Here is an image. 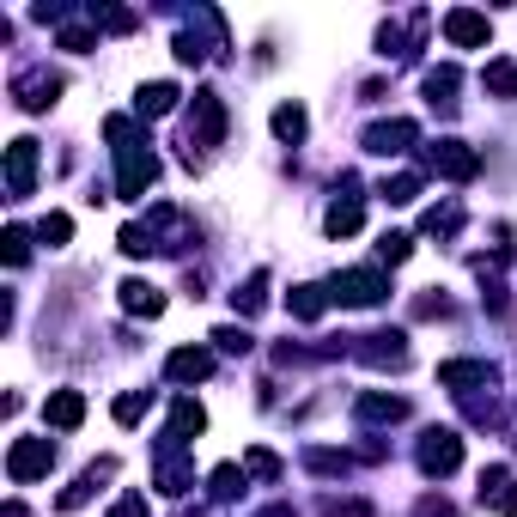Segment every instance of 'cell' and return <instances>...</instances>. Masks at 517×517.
<instances>
[{
	"label": "cell",
	"mask_w": 517,
	"mask_h": 517,
	"mask_svg": "<svg viewBox=\"0 0 517 517\" xmlns=\"http://www.w3.org/2000/svg\"><path fill=\"white\" fill-rule=\"evenodd\" d=\"M104 134L116 140V195H122V201H140L146 189H153V177H159V153L134 134L128 116H110Z\"/></svg>",
	"instance_id": "1"
},
{
	"label": "cell",
	"mask_w": 517,
	"mask_h": 517,
	"mask_svg": "<svg viewBox=\"0 0 517 517\" xmlns=\"http://www.w3.org/2000/svg\"><path fill=\"white\" fill-rule=\"evenodd\" d=\"M384 292H390V280L378 274V268H347V274H335L329 280V299L335 305H384Z\"/></svg>",
	"instance_id": "2"
},
{
	"label": "cell",
	"mask_w": 517,
	"mask_h": 517,
	"mask_svg": "<svg viewBox=\"0 0 517 517\" xmlns=\"http://www.w3.org/2000/svg\"><path fill=\"white\" fill-rule=\"evenodd\" d=\"M49 463H55V445H49V438H13V451H7V475H13L19 487L43 481V475H49Z\"/></svg>",
	"instance_id": "3"
},
{
	"label": "cell",
	"mask_w": 517,
	"mask_h": 517,
	"mask_svg": "<svg viewBox=\"0 0 517 517\" xmlns=\"http://www.w3.org/2000/svg\"><path fill=\"white\" fill-rule=\"evenodd\" d=\"M457 463H463V438L451 426H432L420 438V469L426 475H457Z\"/></svg>",
	"instance_id": "4"
},
{
	"label": "cell",
	"mask_w": 517,
	"mask_h": 517,
	"mask_svg": "<svg viewBox=\"0 0 517 517\" xmlns=\"http://www.w3.org/2000/svg\"><path fill=\"white\" fill-rule=\"evenodd\" d=\"M226 140V104H219L213 92H195V116H189V159L195 146H219Z\"/></svg>",
	"instance_id": "5"
},
{
	"label": "cell",
	"mask_w": 517,
	"mask_h": 517,
	"mask_svg": "<svg viewBox=\"0 0 517 517\" xmlns=\"http://www.w3.org/2000/svg\"><path fill=\"white\" fill-rule=\"evenodd\" d=\"M37 159H43V153H37L31 134H19V140L7 146V195H13V201H25V195L37 189Z\"/></svg>",
	"instance_id": "6"
},
{
	"label": "cell",
	"mask_w": 517,
	"mask_h": 517,
	"mask_svg": "<svg viewBox=\"0 0 517 517\" xmlns=\"http://www.w3.org/2000/svg\"><path fill=\"white\" fill-rule=\"evenodd\" d=\"M365 365H378V372H384V365H390V372H402V365H408V335L402 329H378V335H359V347H353Z\"/></svg>",
	"instance_id": "7"
},
{
	"label": "cell",
	"mask_w": 517,
	"mask_h": 517,
	"mask_svg": "<svg viewBox=\"0 0 517 517\" xmlns=\"http://www.w3.org/2000/svg\"><path fill=\"white\" fill-rule=\"evenodd\" d=\"M365 140V153H378V159H390V153H408V146L420 140V128L408 122V116H396V122H372L359 134Z\"/></svg>",
	"instance_id": "8"
},
{
	"label": "cell",
	"mask_w": 517,
	"mask_h": 517,
	"mask_svg": "<svg viewBox=\"0 0 517 517\" xmlns=\"http://www.w3.org/2000/svg\"><path fill=\"white\" fill-rule=\"evenodd\" d=\"M432 171L451 177V183H469L481 171V159H475V146H463V140H438L432 146Z\"/></svg>",
	"instance_id": "9"
},
{
	"label": "cell",
	"mask_w": 517,
	"mask_h": 517,
	"mask_svg": "<svg viewBox=\"0 0 517 517\" xmlns=\"http://www.w3.org/2000/svg\"><path fill=\"white\" fill-rule=\"evenodd\" d=\"M481 505H487V511H499V517H517V481H511V469H505V463L481 469Z\"/></svg>",
	"instance_id": "10"
},
{
	"label": "cell",
	"mask_w": 517,
	"mask_h": 517,
	"mask_svg": "<svg viewBox=\"0 0 517 517\" xmlns=\"http://www.w3.org/2000/svg\"><path fill=\"white\" fill-rule=\"evenodd\" d=\"M445 37H451L457 49H481V43L493 37V25H487V13H475V7H457V13H445Z\"/></svg>",
	"instance_id": "11"
},
{
	"label": "cell",
	"mask_w": 517,
	"mask_h": 517,
	"mask_svg": "<svg viewBox=\"0 0 517 517\" xmlns=\"http://www.w3.org/2000/svg\"><path fill=\"white\" fill-rule=\"evenodd\" d=\"M165 378H171V384H201V378H213V353H207V347H177V353L165 359Z\"/></svg>",
	"instance_id": "12"
},
{
	"label": "cell",
	"mask_w": 517,
	"mask_h": 517,
	"mask_svg": "<svg viewBox=\"0 0 517 517\" xmlns=\"http://www.w3.org/2000/svg\"><path fill=\"white\" fill-rule=\"evenodd\" d=\"M438 384H445V390L493 384V365H487V359H445V365H438Z\"/></svg>",
	"instance_id": "13"
},
{
	"label": "cell",
	"mask_w": 517,
	"mask_h": 517,
	"mask_svg": "<svg viewBox=\"0 0 517 517\" xmlns=\"http://www.w3.org/2000/svg\"><path fill=\"white\" fill-rule=\"evenodd\" d=\"M13 92H19V110H31V116H37V110H49V104L61 98V80H55V73H25Z\"/></svg>",
	"instance_id": "14"
},
{
	"label": "cell",
	"mask_w": 517,
	"mask_h": 517,
	"mask_svg": "<svg viewBox=\"0 0 517 517\" xmlns=\"http://www.w3.org/2000/svg\"><path fill=\"white\" fill-rule=\"evenodd\" d=\"M43 420L61 426V432H73V426L86 420V396H80V390H55V396L43 402Z\"/></svg>",
	"instance_id": "15"
},
{
	"label": "cell",
	"mask_w": 517,
	"mask_h": 517,
	"mask_svg": "<svg viewBox=\"0 0 517 517\" xmlns=\"http://www.w3.org/2000/svg\"><path fill=\"white\" fill-rule=\"evenodd\" d=\"M201 432H207V414H201V402H189V396H183V402L171 408V432H165V445H189V438H201Z\"/></svg>",
	"instance_id": "16"
},
{
	"label": "cell",
	"mask_w": 517,
	"mask_h": 517,
	"mask_svg": "<svg viewBox=\"0 0 517 517\" xmlns=\"http://www.w3.org/2000/svg\"><path fill=\"white\" fill-rule=\"evenodd\" d=\"M122 311L128 317H159L165 311V292L146 286V280H122Z\"/></svg>",
	"instance_id": "17"
},
{
	"label": "cell",
	"mask_w": 517,
	"mask_h": 517,
	"mask_svg": "<svg viewBox=\"0 0 517 517\" xmlns=\"http://www.w3.org/2000/svg\"><path fill=\"white\" fill-rule=\"evenodd\" d=\"M286 311L299 317V323H317V317L329 311V286H292V292H286Z\"/></svg>",
	"instance_id": "18"
},
{
	"label": "cell",
	"mask_w": 517,
	"mask_h": 517,
	"mask_svg": "<svg viewBox=\"0 0 517 517\" xmlns=\"http://www.w3.org/2000/svg\"><path fill=\"white\" fill-rule=\"evenodd\" d=\"M353 414H359L365 426H384V420H402V414H408V402H402V396H359V402H353Z\"/></svg>",
	"instance_id": "19"
},
{
	"label": "cell",
	"mask_w": 517,
	"mask_h": 517,
	"mask_svg": "<svg viewBox=\"0 0 517 517\" xmlns=\"http://www.w3.org/2000/svg\"><path fill=\"white\" fill-rule=\"evenodd\" d=\"M134 110H140V116H171V110H177V86H171V80H153V86H140Z\"/></svg>",
	"instance_id": "20"
},
{
	"label": "cell",
	"mask_w": 517,
	"mask_h": 517,
	"mask_svg": "<svg viewBox=\"0 0 517 517\" xmlns=\"http://www.w3.org/2000/svg\"><path fill=\"white\" fill-rule=\"evenodd\" d=\"M323 226H329V238H353V232L365 226V207L347 195V201H335V207H329V219H323Z\"/></svg>",
	"instance_id": "21"
},
{
	"label": "cell",
	"mask_w": 517,
	"mask_h": 517,
	"mask_svg": "<svg viewBox=\"0 0 517 517\" xmlns=\"http://www.w3.org/2000/svg\"><path fill=\"white\" fill-rule=\"evenodd\" d=\"M457 86H463V73H457V67H432V73H426V98H432V104H445V110L457 104Z\"/></svg>",
	"instance_id": "22"
},
{
	"label": "cell",
	"mask_w": 517,
	"mask_h": 517,
	"mask_svg": "<svg viewBox=\"0 0 517 517\" xmlns=\"http://www.w3.org/2000/svg\"><path fill=\"white\" fill-rule=\"evenodd\" d=\"M207 493H213L219 505H226V499H238V493H244V469H238V463H219V469L207 475Z\"/></svg>",
	"instance_id": "23"
},
{
	"label": "cell",
	"mask_w": 517,
	"mask_h": 517,
	"mask_svg": "<svg viewBox=\"0 0 517 517\" xmlns=\"http://www.w3.org/2000/svg\"><path fill=\"white\" fill-rule=\"evenodd\" d=\"M481 86H487L493 98H517V61H487Z\"/></svg>",
	"instance_id": "24"
},
{
	"label": "cell",
	"mask_w": 517,
	"mask_h": 517,
	"mask_svg": "<svg viewBox=\"0 0 517 517\" xmlns=\"http://www.w3.org/2000/svg\"><path fill=\"white\" fill-rule=\"evenodd\" d=\"M232 299H238V317H256V311L268 305V274H250V280L232 292Z\"/></svg>",
	"instance_id": "25"
},
{
	"label": "cell",
	"mask_w": 517,
	"mask_h": 517,
	"mask_svg": "<svg viewBox=\"0 0 517 517\" xmlns=\"http://www.w3.org/2000/svg\"><path fill=\"white\" fill-rule=\"evenodd\" d=\"M390 207H408V201H420V177L414 171H396V177H384V189H378Z\"/></svg>",
	"instance_id": "26"
},
{
	"label": "cell",
	"mask_w": 517,
	"mask_h": 517,
	"mask_svg": "<svg viewBox=\"0 0 517 517\" xmlns=\"http://www.w3.org/2000/svg\"><path fill=\"white\" fill-rule=\"evenodd\" d=\"M146 402H153V396H146V390H128V396H116V426H140L146 420Z\"/></svg>",
	"instance_id": "27"
},
{
	"label": "cell",
	"mask_w": 517,
	"mask_h": 517,
	"mask_svg": "<svg viewBox=\"0 0 517 517\" xmlns=\"http://www.w3.org/2000/svg\"><path fill=\"white\" fill-rule=\"evenodd\" d=\"M274 134L280 140H305V104H280L274 110Z\"/></svg>",
	"instance_id": "28"
},
{
	"label": "cell",
	"mask_w": 517,
	"mask_h": 517,
	"mask_svg": "<svg viewBox=\"0 0 517 517\" xmlns=\"http://www.w3.org/2000/svg\"><path fill=\"white\" fill-rule=\"evenodd\" d=\"M37 238H43L49 250H61V244L73 238V219H67V213H43V219H37Z\"/></svg>",
	"instance_id": "29"
},
{
	"label": "cell",
	"mask_w": 517,
	"mask_h": 517,
	"mask_svg": "<svg viewBox=\"0 0 517 517\" xmlns=\"http://www.w3.org/2000/svg\"><path fill=\"white\" fill-rule=\"evenodd\" d=\"M408 256H414V238H408V232H384V238H378V262L396 268V262H408Z\"/></svg>",
	"instance_id": "30"
},
{
	"label": "cell",
	"mask_w": 517,
	"mask_h": 517,
	"mask_svg": "<svg viewBox=\"0 0 517 517\" xmlns=\"http://www.w3.org/2000/svg\"><path fill=\"white\" fill-rule=\"evenodd\" d=\"M122 256H146V250H159V238H153V226H122Z\"/></svg>",
	"instance_id": "31"
},
{
	"label": "cell",
	"mask_w": 517,
	"mask_h": 517,
	"mask_svg": "<svg viewBox=\"0 0 517 517\" xmlns=\"http://www.w3.org/2000/svg\"><path fill=\"white\" fill-rule=\"evenodd\" d=\"M0 250H7L13 268H25V256H31V232H25V226H7V232H0Z\"/></svg>",
	"instance_id": "32"
},
{
	"label": "cell",
	"mask_w": 517,
	"mask_h": 517,
	"mask_svg": "<svg viewBox=\"0 0 517 517\" xmlns=\"http://www.w3.org/2000/svg\"><path fill=\"white\" fill-rule=\"evenodd\" d=\"M244 469H250V475H262V481H280V457H274V451H250V457H244Z\"/></svg>",
	"instance_id": "33"
},
{
	"label": "cell",
	"mask_w": 517,
	"mask_h": 517,
	"mask_svg": "<svg viewBox=\"0 0 517 517\" xmlns=\"http://www.w3.org/2000/svg\"><path fill=\"white\" fill-rule=\"evenodd\" d=\"M457 226H463L457 207H432V213H426V232H457Z\"/></svg>",
	"instance_id": "34"
},
{
	"label": "cell",
	"mask_w": 517,
	"mask_h": 517,
	"mask_svg": "<svg viewBox=\"0 0 517 517\" xmlns=\"http://www.w3.org/2000/svg\"><path fill=\"white\" fill-rule=\"evenodd\" d=\"M213 341H219V353H250V335L232 329V323H226V329H213Z\"/></svg>",
	"instance_id": "35"
},
{
	"label": "cell",
	"mask_w": 517,
	"mask_h": 517,
	"mask_svg": "<svg viewBox=\"0 0 517 517\" xmlns=\"http://www.w3.org/2000/svg\"><path fill=\"white\" fill-rule=\"evenodd\" d=\"M323 517H372V505H365V499H329Z\"/></svg>",
	"instance_id": "36"
},
{
	"label": "cell",
	"mask_w": 517,
	"mask_h": 517,
	"mask_svg": "<svg viewBox=\"0 0 517 517\" xmlns=\"http://www.w3.org/2000/svg\"><path fill=\"white\" fill-rule=\"evenodd\" d=\"M92 19H98L104 31H134V25H140V19H134V13H122V7H104V13H92Z\"/></svg>",
	"instance_id": "37"
},
{
	"label": "cell",
	"mask_w": 517,
	"mask_h": 517,
	"mask_svg": "<svg viewBox=\"0 0 517 517\" xmlns=\"http://www.w3.org/2000/svg\"><path fill=\"white\" fill-rule=\"evenodd\" d=\"M177 61H183V67H201V61H207L201 37H189V31H183V37H177Z\"/></svg>",
	"instance_id": "38"
},
{
	"label": "cell",
	"mask_w": 517,
	"mask_h": 517,
	"mask_svg": "<svg viewBox=\"0 0 517 517\" xmlns=\"http://www.w3.org/2000/svg\"><path fill=\"white\" fill-rule=\"evenodd\" d=\"M305 463H311L317 475H341V469H347V457H341V451H311Z\"/></svg>",
	"instance_id": "39"
},
{
	"label": "cell",
	"mask_w": 517,
	"mask_h": 517,
	"mask_svg": "<svg viewBox=\"0 0 517 517\" xmlns=\"http://www.w3.org/2000/svg\"><path fill=\"white\" fill-rule=\"evenodd\" d=\"M110 517H146V493H122Z\"/></svg>",
	"instance_id": "40"
},
{
	"label": "cell",
	"mask_w": 517,
	"mask_h": 517,
	"mask_svg": "<svg viewBox=\"0 0 517 517\" xmlns=\"http://www.w3.org/2000/svg\"><path fill=\"white\" fill-rule=\"evenodd\" d=\"M61 49H73V55H86V49H92V31H80V25H67V31H61Z\"/></svg>",
	"instance_id": "41"
},
{
	"label": "cell",
	"mask_w": 517,
	"mask_h": 517,
	"mask_svg": "<svg viewBox=\"0 0 517 517\" xmlns=\"http://www.w3.org/2000/svg\"><path fill=\"white\" fill-rule=\"evenodd\" d=\"M0 517H25V505H19V499H7V511H0Z\"/></svg>",
	"instance_id": "42"
}]
</instances>
